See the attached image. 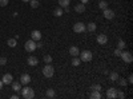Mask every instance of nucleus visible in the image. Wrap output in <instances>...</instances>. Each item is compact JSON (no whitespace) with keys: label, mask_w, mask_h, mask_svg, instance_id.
Returning a JSON list of instances; mask_svg holds the SVG:
<instances>
[{"label":"nucleus","mask_w":133,"mask_h":99,"mask_svg":"<svg viewBox=\"0 0 133 99\" xmlns=\"http://www.w3.org/2000/svg\"><path fill=\"white\" fill-rule=\"evenodd\" d=\"M8 4V0H0V7H5Z\"/></svg>","instance_id":"473e14b6"},{"label":"nucleus","mask_w":133,"mask_h":99,"mask_svg":"<svg viewBox=\"0 0 133 99\" xmlns=\"http://www.w3.org/2000/svg\"><path fill=\"white\" fill-rule=\"evenodd\" d=\"M24 48H25L27 52H33V51L36 50V42H35V40H32V39L27 40V42H25V44H24Z\"/></svg>","instance_id":"20e7f679"},{"label":"nucleus","mask_w":133,"mask_h":99,"mask_svg":"<svg viewBox=\"0 0 133 99\" xmlns=\"http://www.w3.org/2000/svg\"><path fill=\"white\" fill-rule=\"evenodd\" d=\"M117 82H118V84H120V86H123V87H125V86L128 84V80H127V79H120V78H118V79H117Z\"/></svg>","instance_id":"c85d7f7f"},{"label":"nucleus","mask_w":133,"mask_h":99,"mask_svg":"<svg viewBox=\"0 0 133 99\" xmlns=\"http://www.w3.org/2000/svg\"><path fill=\"white\" fill-rule=\"evenodd\" d=\"M17 98H19V94H15V95L11 96V99H17Z\"/></svg>","instance_id":"4c0bfd02"},{"label":"nucleus","mask_w":133,"mask_h":99,"mask_svg":"<svg viewBox=\"0 0 133 99\" xmlns=\"http://www.w3.org/2000/svg\"><path fill=\"white\" fill-rule=\"evenodd\" d=\"M97 43H98V44H101V46H105L107 43H108V36L105 34L97 35Z\"/></svg>","instance_id":"9d476101"},{"label":"nucleus","mask_w":133,"mask_h":99,"mask_svg":"<svg viewBox=\"0 0 133 99\" xmlns=\"http://www.w3.org/2000/svg\"><path fill=\"white\" fill-rule=\"evenodd\" d=\"M120 56H121V59H123L125 63H132V62H133V56H132V54H130V52H128V51H123Z\"/></svg>","instance_id":"423d86ee"},{"label":"nucleus","mask_w":133,"mask_h":99,"mask_svg":"<svg viewBox=\"0 0 133 99\" xmlns=\"http://www.w3.org/2000/svg\"><path fill=\"white\" fill-rule=\"evenodd\" d=\"M118 78H120V76H118V74H117L116 71L109 72V80H110V82H117Z\"/></svg>","instance_id":"f3484780"},{"label":"nucleus","mask_w":133,"mask_h":99,"mask_svg":"<svg viewBox=\"0 0 133 99\" xmlns=\"http://www.w3.org/2000/svg\"><path fill=\"white\" fill-rule=\"evenodd\" d=\"M20 92H21V96L24 99H32L35 96V91H33L31 87H24V89L20 90Z\"/></svg>","instance_id":"f03ea898"},{"label":"nucleus","mask_w":133,"mask_h":99,"mask_svg":"<svg viewBox=\"0 0 133 99\" xmlns=\"http://www.w3.org/2000/svg\"><path fill=\"white\" fill-rule=\"evenodd\" d=\"M69 54H71V56H79V54H80V50H79V47L72 46V47L69 48Z\"/></svg>","instance_id":"4468645a"},{"label":"nucleus","mask_w":133,"mask_h":99,"mask_svg":"<svg viewBox=\"0 0 133 99\" xmlns=\"http://www.w3.org/2000/svg\"><path fill=\"white\" fill-rule=\"evenodd\" d=\"M31 39L35 40V42L41 40V32H40L39 30H33V31L31 32Z\"/></svg>","instance_id":"1a4fd4ad"},{"label":"nucleus","mask_w":133,"mask_h":99,"mask_svg":"<svg viewBox=\"0 0 133 99\" xmlns=\"http://www.w3.org/2000/svg\"><path fill=\"white\" fill-rule=\"evenodd\" d=\"M87 28H85V24L83 23V21H77V23L73 26V31L76 32V34H81V32H84Z\"/></svg>","instance_id":"39448f33"},{"label":"nucleus","mask_w":133,"mask_h":99,"mask_svg":"<svg viewBox=\"0 0 133 99\" xmlns=\"http://www.w3.org/2000/svg\"><path fill=\"white\" fill-rule=\"evenodd\" d=\"M125 47H127L125 42H124L123 39H118V42H117V48H120V50H124Z\"/></svg>","instance_id":"4be33fe9"},{"label":"nucleus","mask_w":133,"mask_h":99,"mask_svg":"<svg viewBox=\"0 0 133 99\" xmlns=\"http://www.w3.org/2000/svg\"><path fill=\"white\" fill-rule=\"evenodd\" d=\"M53 15L56 16V18H60V16H63V15H64V9H63L61 7H57L56 9L53 11Z\"/></svg>","instance_id":"a211bd4d"},{"label":"nucleus","mask_w":133,"mask_h":99,"mask_svg":"<svg viewBox=\"0 0 133 99\" xmlns=\"http://www.w3.org/2000/svg\"><path fill=\"white\" fill-rule=\"evenodd\" d=\"M3 86H4V84H3V82H2V80H0V90H2V89H3Z\"/></svg>","instance_id":"ea45409f"},{"label":"nucleus","mask_w":133,"mask_h":99,"mask_svg":"<svg viewBox=\"0 0 133 99\" xmlns=\"http://www.w3.org/2000/svg\"><path fill=\"white\" fill-rule=\"evenodd\" d=\"M88 2H89V0H80V3H83V4H87Z\"/></svg>","instance_id":"58836bf2"},{"label":"nucleus","mask_w":133,"mask_h":99,"mask_svg":"<svg viewBox=\"0 0 133 99\" xmlns=\"http://www.w3.org/2000/svg\"><path fill=\"white\" fill-rule=\"evenodd\" d=\"M75 11H76L77 14H83V12H85V4H83V3L76 4V5H75Z\"/></svg>","instance_id":"ddd939ff"},{"label":"nucleus","mask_w":133,"mask_h":99,"mask_svg":"<svg viewBox=\"0 0 133 99\" xmlns=\"http://www.w3.org/2000/svg\"><path fill=\"white\" fill-rule=\"evenodd\" d=\"M47 96H48V98H55V96H56V92H55V90L48 89V90H47Z\"/></svg>","instance_id":"a878e982"},{"label":"nucleus","mask_w":133,"mask_h":99,"mask_svg":"<svg viewBox=\"0 0 133 99\" xmlns=\"http://www.w3.org/2000/svg\"><path fill=\"white\" fill-rule=\"evenodd\" d=\"M91 90H93V91H101V84H92Z\"/></svg>","instance_id":"cd10ccee"},{"label":"nucleus","mask_w":133,"mask_h":99,"mask_svg":"<svg viewBox=\"0 0 133 99\" xmlns=\"http://www.w3.org/2000/svg\"><path fill=\"white\" fill-rule=\"evenodd\" d=\"M89 98H91V99H100V98H101V92H100V91H93V90H92Z\"/></svg>","instance_id":"6ab92c4d"},{"label":"nucleus","mask_w":133,"mask_h":99,"mask_svg":"<svg viewBox=\"0 0 133 99\" xmlns=\"http://www.w3.org/2000/svg\"><path fill=\"white\" fill-rule=\"evenodd\" d=\"M41 47H43V43H41V42L39 40V42L36 43V48H41Z\"/></svg>","instance_id":"c9c22d12"},{"label":"nucleus","mask_w":133,"mask_h":99,"mask_svg":"<svg viewBox=\"0 0 133 99\" xmlns=\"http://www.w3.org/2000/svg\"><path fill=\"white\" fill-rule=\"evenodd\" d=\"M43 75L45 76V78H48V79H51L52 76L55 75V68H53V66L51 63H48L45 67L43 68Z\"/></svg>","instance_id":"f257e3e1"},{"label":"nucleus","mask_w":133,"mask_h":99,"mask_svg":"<svg viewBox=\"0 0 133 99\" xmlns=\"http://www.w3.org/2000/svg\"><path fill=\"white\" fill-rule=\"evenodd\" d=\"M98 8H100V9H105V8H108V3L105 2V0H101V2L98 3Z\"/></svg>","instance_id":"393cba45"},{"label":"nucleus","mask_w":133,"mask_h":99,"mask_svg":"<svg viewBox=\"0 0 133 99\" xmlns=\"http://www.w3.org/2000/svg\"><path fill=\"white\" fill-rule=\"evenodd\" d=\"M103 11H104V18H105V19H108V20H112V19H115L116 14H115V11H113V9L105 8V9H103Z\"/></svg>","instance_id":"0eeeda50"},{"label":"nucleus","mask_w":133,"mask_h":99,"mask_svg":"<svg viewBox=\"0 0 133 99\" xmlns=\"http://www.w3.org/2000/svg\"><path fill=\"white\" fill-rule=\"evenodd\" d=\"M79 55H80V60H83V62H91V60H92V58H93L92 52H91V51H88V50L81 51Z\"/></svg>","instance_id":"7ed1b4c3"},{"label":"nucleus","mask_w":133,"mask_h":99,"mask_svg":"<svg viewBox=\"0 0 133 99\" xmlns=\"http://www.w3.org/2000/svg\"><path fill=\"white\" fill-rule=\"evenodd\" d=\"M2 82H3V84H11V83L14 82V76L11 75V74H5V75H3Z\"/></svg>","instance_id":"9b49d317"},{"label":"nucleus","mask_w":133,"mask_h":99,"mask_svg":"<svg viewBox=\"0 0 133 99\" xmlns=\"http://www.w3.org/2000/svg\"><path fill=\"white\" fill-rule=\"evenodd\" d=\"M7 44H8V47H16V44H17V40H16V38H12V39H8V42H7Z\"/></svg>","instance_id":"aec40b11"},{"label":"nucleus","mask_w":133,"mask_h":99,"mask_svg":"<svg viewBox=\"0 0 133 99\" xmlns=\"http://www.w3.org/2000/svg\"><path fill=\"white\" fill-rule=\"evenodd\" d=\"M29 5H31L32 8H37V7L40 5V3L37 2V0H29Z\"/></svg>","instance_id":"bb28decb"},{"label":"nucleus","mask_w":133,"mask_h":99,"mask_svg":"<svg viewBox=\"0 0 133 99\" xmlns=\"http://www.w3.org/2000/svg\"><path fill=\"white\" fill-rule=\"evenodd\" d=\"M29 82H31V76L28 75V74H23V75H21L20 76V83L21 84H29Z\"/></svg>","instance_id":"f8f14e48"},{"label":"nucleus","mask_w":133,"mask_h":99,"mask_svg":"<svg viewBox=\"0 0 133 99\" xmlns=\"http://www.w3.org/2000/svg\"><path fill=\"white\" fill-rule=\"evenodd\" d=\"M64 11H65V12H69V11H71L69 5H68V7H64Z\"/></svg>","instance_id":"e433bc0d"},{"label":"nucleus","mask_w":133,"mask_h":99,"mask_svg":"<svg viewBox=\"0 0 133 99\" xmlns=\"http://www.w3.org/2000/svg\"><path fill=\"white\" fill-rule=\"evenodd\" d=\"M69 3H71V0H59V4H60V7H61V8L68 7V5H69Z\"/></svg>","instance_id":"b1692460"},{"label":"nucleus","mask_w":133,"mask_h":99,"mask_svg":"<svg viewBox=\"0 0 133 99\" xmlns=\"http://www.w3.org/2000/svg\"><path fill=\"white\" fill-rule=\"evenodd\" d=\"M85 28H87L88 31H89V32H95L97 27H96V24H95V23H89V24H87V26H85Z\"/></svg>","instance_id":"412c9836"},{"label":"nucleus","mask_w":133,"mask_h":99,"mask_svg":"<svg viewBox=\"0 0 133 99\" xmlns=\"http://www.w3.org/2000/svg\"><path fill=\"white\" fill-rule=\"evenodd\" d=\"M117 98H120V99H124V98H125V94H124L123 91H118V90H117Z\"/></svg>","instance_id":"7c9ffc66"},{"label":"nucleus","mask_w":133,"mask_h":99,"mask_svg":"<svg viewBox=\"0 0 133 99\" xmlns=\"http://www.w3.org/2000/svg\"><path fill=\"white\" fill-rule=\"evenodd\" d=\"M121 52H123V50H120V48H116L113 54H115V56H120V55H121Z\"/></svg>","instance_id":"2f4dec72"},{"label":"nucleus","mask_w":133,"mask_h":99,"mask_svg":"<svg viewBox=\"0 0 133 99\" xmlns=\"http://www.w3.org/2000/svg\"><path fill=\"white\" fill-rule=\"evenodd\" d=\"M107 98L108 99H116L117 98V90L115 87H110V89L107 90Z\"/></svg>","instance_id":"6e6552de"},{"label":"nucleus","mask_w":133,"mask_h":99,"mask_svg":"<svg viewBox=\"0 0 133 99\" xmlns=\"http://www.w3.org/2000/svg\"><path fill=\"white\" fill-rule=\"evenodd\" d=\"M21 2H24V3H29V0H21Z\"/></svg>","instance_id":"a19ab883"},{"label":"nucleus","mask_w":133,"mask_h":99,"mask_svg":"<svg viewBox=\"0 0 133 99\" xmlns=\"http://www.w3.org/2000/svg\"><path fill=\"white\" fill-rule=\"evenodd\" d=\"M11 84H12V90L15 92H20V90H21V83L20 82H12Z\"/></svg>","instance_id":"dca6fc26"},{"label":"nucleus","mask_w":133,"mask_h":99,"mask_svg":"<svg viewBox=\"0 0 133 99\" xmlns=\"http://www.w3.org/2000/svg\"><path fill=\"white\" fill-rule=\"evenodd\" d=\"M44 62H45L47 64H48V63H52V58H51V55H45V56H44Z\"/></svg>","instance_id":"c756f323"},{"label":"nucleus","mask_w":133,"mask_h":99,"mask_svg":"<svg viewBox=\"0 0 133 99\" xmlns=\"http://www.w3.org/2000/svg\"><path fill=\"white\" fill-rule=\"evenodd\" d=\"M81 63V60H80V58H77V56H72V66H75V67H77Z\"/></svg>","instance_id":"5701e85b"},{"label":"nucleus","mask_w":133,"mask_h":99,"mask_svg":"<svg viewBox=\"0 0 133 99\" xmlns=\"http://www.w3.org/2000/svg\"><path fill=\"white\" fill-rule=\"evenodd\" d=\"M7 63V59L5 58H0V66H4Z\"/></svg>","instance_id":"72a5a7b5"},{"label":"nucleus","mask_w":133,"mask_h":99,"mask_svg":"<svg viewBox=\"0 0 133 99\" xmlns=\"http://www.w3.org/2000/svg\"><path fill=\"white\" fill-rule=\"evenodd\" d=\"M27 63H28L29 66H37V64H39V59H37L36 56H29L28 60H27Z\"/></svg>","instance_id":"2eb2a0df"},{"label":"nucleus","mask_w":133,"mask_h":99,"mask_svg":"<svg viewBox=\"0 0 133 99\" xmlns=\"http://www.w3.org/2000/svg\"><path fill=\"white\" fill-rule=\"evenodd\" d=\"M128 83H133V75L132 74L128 76Z\"/></svg>","instance_id":"f704fd0d"}]
</instances>
